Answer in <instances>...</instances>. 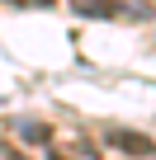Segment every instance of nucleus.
<instances>
[{
  "instance_id": "nucleus-1",
  "label": "nucleus",
  "mask_w": 156,
  "mask_h": 160,
  "mask_svg": "<svg viewBox=\"0 0 156 160\" xmlns=\"http://www.w3.org/2000/svg\"><path fill=\"white\" fill-rule=\"evenodd\" d=\"M104 141L114 151H123V155H156V141L132 132V127H104Z\"/></svg>"
},
{
  "instance_id": "nucleus-2",
  "label": "nucleus",
  "mask_w": 156,
  "mask_h": 160,
  "mask_svg": "<svg viewBox=\"0 0 156 160\" xmlns=\"http://www.w3.org/2000/svg\"><path fill=\"white\" fill-rule=\"evenodd\" d=\"M71 10L90 14V19H109V14H118V0H71Z\"/></svg>"
},
{
  "instance_id": "nucleus-3",
  "label": "nucleus",
  "mask_w": 156,
  "mask_h": 160,
  "mask_svg": "<svg viewBox=\"0 0 156 160\" xmlns=\"http://www.w3.org/2000/svg\"><path fill=\"white\" fill-rule=\"evenodd\" d=\"M5 5H19V10H47V5H57V0H5Z\"/></svg>"
}]
</instances>
